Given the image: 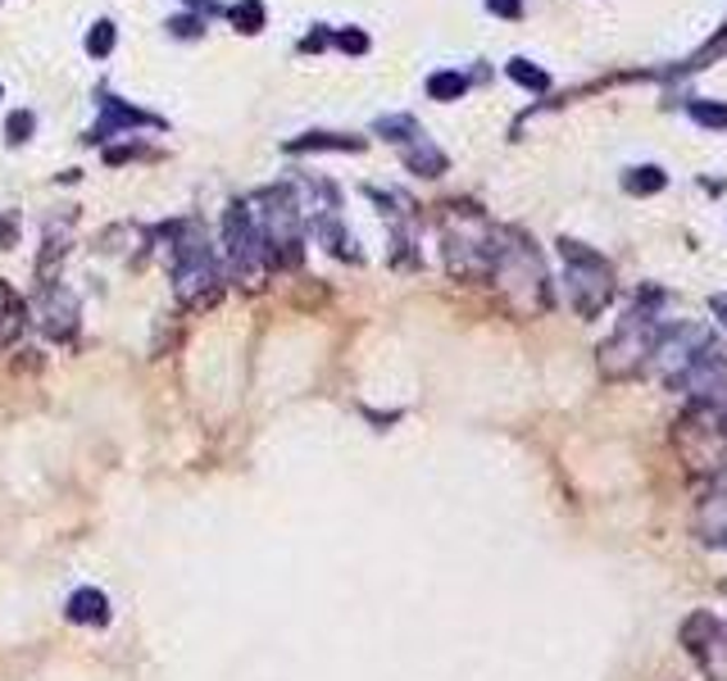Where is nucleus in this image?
Wrapping results in <instances>:
<instances>
[{"mask_svg": "<svg viewBox=\"0 0 727 681\" xmlns=\"http://www.w3.org/2000/svg\"><path fill=\"white\" fill-rule=\"evenodd\" d=\"M492 277L501 282V291L509 296V305H514L518 314H542V309H551V277H546V264H542L537 246H532L527 236L501 232V251H496Z\"/></svg>", "mask_w": 727, "mask_h": 681, "instance_id": "obj_1", "label": "nucleus"}, {"mask_svg": "<svg viewBox=\"0 0 727 681\" xmlns=\"http://www.w3.org/2000/svg\"><path fill=\"white\" fill-rule=\"evenodd\" d=\"M442 241H446V264L455 277L477 282V277H492L496 251H501V232L482 218L477 210H451L442 223Z\"/></svg>", "mask_w": 727, "mask_h": 681, "instance_id": "obj_2", "label": "nucleus"}, {"mask_svg": "<svg viewBox=\"0 0 727 681\" xmlns=\"http://www.w3.org/2000/svg\"><path fill=\"white\" fill-rule=\"evenodd\" d=\"M659 305H664L659 291H642L637 305H633V314L618 323L614 340H609V346H600V373H605L609 382H614V377L642 373V364L650 359L655 340H659V323H655Z\"/></svg>", "mask_w": 727, "mask_h": 681, "instance_id": "obj_3", "label": "nucleus"}, {"mask_svg": "<svg viewBox=\"0 0 727 681\" xmlns=\"http://www.w3.org/2000/svg\"><path fill=\"white\" fill-rule=\"evenodd\" d=\"M260 210H251L255 227H260V241H264V255L269 264L277 268H296L301 255H305V232H301V210L291 201V191H260L255 196Z\"/></svg>", "mask_w": 727, "mask_h": 681, "instance_id": "obj_4", "label": "nucleus"}, {"mask_svg": "<svg viewBox=\"0 0 727 681\" xmlns=\"http://www.w3.org/2000/svg\"><path fill=\"white\" fill-rule=\"evenodd\" d=\"M173 291L186 309H205L219 296V264L210 241L196 227H182L178 232V246H173Z\"/></svg>", "mask_w": 727, "mask_h": 681, "instance_id": "obj_5", "label": "nucleus"}, {"mask_svg": "<svg viewBox=\"0 0 727 681\" xmlns=\"http://www.w3.org/2000/svg\"><path fill=\"white\" fill-rule=\"evenodd\" d=\"M564 264H568V296L573 309L582 318H596L609 301H614V264L605 255H596L592 246H577V241H559Z\"/></svg>", "mask_w": 727, "mask_h": 681, "instance_id": "obj_6", "label": "nucleus"}, {"mask_svg": "<svg viewBox=\"0 0 727 681\" xmlns=\"http://www.w3.org/2000/svg\"><path fill=\"white\" fill-rule=\"evenodd\" d=\"M223 255H228V273L246 286H260L269 273V255H264V241L260 227L251 218V205H232L223 218Z\"/></svg>", "mask_w": 727, "mask_h": 681, "instance_id": "obj_7", "label": "nucleus"}, {"mask_svg": "<svg viewBox=\"0 0 727 681\" xmlns=\"http://www.w3.org/2000/svg\"><path fill=\"white\" fill-rule=\"evenodd\" d=\"M683 646L709 681H727V622H718L714 613H691L683 622Z\"/></svg>", "mask_w": 727, "mask_h": 681, "instance_id": "obj_8", "label": "nucleus"}, {"mask_svg": "<svg viewBox=\"0 0 727 681\" xmlns=\"http://www.w3.org/2000/svg\"><path fill=\"white\" fill-rule=\"evenodd\" d=\"M101 123L91 128V141H105V136H114L119 128H164L155 114H141V110H132V105H123V101H114L110 91H101Z\"/></svg>", "mask_w": 727, "mask_h": 681, "instance_id": "obj_9", "label": "nucleus"}, {"mask_svg": "<svg viewBox=\"0 0 727 681\" xmlns=\"http://www.w3.org/2000/svg\"><path fill=\"white\" fill-rule=\"evenodd\" d=\"M401 155H405V164H410V173H418V177H442L446 173V155L436 151V145L427 141V132L418 128L405 145H401Z\"/></svg>", "mask_w": 727, "mask_h": 681, "instance_id": "obj_10", "label": "nucleus"}, {"mask_svg": "<svg viewBox=\"0 0 727 681\" xmlns=\"http://www.w3.org/2000/svg\"><path fill=\"white\" fill-rule=\"evenodd\" d=\"M78 323V301L69 291H46V309H41V327L51 336H69Z\"/></svg>", "mask_w": 727, "mask_h": 681, "instance_id": "obj_11", "label": "nucleus"}, {"mask_svg": "<svg viewBox=\"0 0 727 681\" xmlns=\"http://www.w3.org/2000/svg\"><path fill=\"white\" fill-rule=\"evenodd\" d=\"M696 527L709 546H723L727 550V496H709L696 514Z\"/></svg>", "mask_w": 727, "mask_h": 681, "instance_id": "obj_12", "label": "nucleus"}, {"mask_svg": "<svg viewBox=\"0 0 727 681\" xmlns=\"http://www.w3.org/2000/svg\"><path fill=\"white\" fill-rule=\"evenodd\" d=\"M110 618V600L101 596V591H73V600H69V622H82V627H101Z\"/></svg>", "mask_w": 727, "mask_h": 681, "instance_id": "obj_13", "label": "nucleus"}, {"mask_svg": "<svg viewBox=\"0 0 727 681\" xmlns=\"http://www.w3.org/2000/svg\"><path fill=\"white\" fill-rule=\"evenodd\" d=\"M364 141H355V136H336V132H305V136H296V141H286V151L296 155V151H360Z\"/></svg>", "mask_w": 727, "mask_h": 681, "instance_id": "obj_14", "label": "nucleus"}, {"mask_svg": "<svg viewBox=\"0 0 727 681\" xmlns=\"http://www.w3.org/2000/svg\"><path fill=\"white\" fill-rule=\"evenodd\" d=\"M623 186L633 191V196H655V191H664L668 186V177H664V169L659 164H642V169H633L623 177Z\"/></svg>", "mask_w": 727, "mask_h": 681, "instance_id": "obj_15", "label": "nucleus"}, {"mask_svg": "<svg viewBox=\"0 0 727 681\" xmlns=\"http://www.w3.org/2000/svg\"><path fill=\"white\" fill-rule=\"evenodd\" d=\"M464 91H468V78L464 73H432L427 78V95H432V101H460Z\"/></svg>", "mask_w": 727, "mask_h": 681, "instance_id": "obj_16", "label": "nucleus"}, {"mask_svg": "<svg viewBox=\"0 0 727 681\" xmlns=\"http://www.w3.org/2000/svg\"><path fill=\"white\" fill-rule=\"evenodd\" d=\"M687 119L700 128L727 132V105H718V101H687Z\"/></svg>", "mask_w": 727, "mask_h": 681, "instance_id": "obj_17", "label": "nucleus"}, {"mask_svg": "<svg viewBox=\"0 0 727 681\" xmlns=\"http://www.w3.org/2000/svg\"><path fill=\"white\" fill-rule=\"evenodd\" d=\"M518 87H527V91H551V78L537 69V64H527V60H509V69H505Z\"/></svg>", "mask_w": 727, "mask_h": 681, "instance_id": "obj_18", "label": "nucleus"}, {"mask_svg": "<svg viewBox=\"0 0 727 681\" xmlns=\"http://www.w3.org/2000/svg\"><path fill=\"white\" fill-rule=\"evenodd\" d=\"M87 51H91V55H110V51H114V23H105V19L95 23V28L87 32Z\"/></svg>", "mask_w": 727, "mask_h": 681, "instance_id": "obj_19", "label": "nucleus"}, {"mask_svg": "<svg viewBox=\"0 0 727 681\" xmlns=\"http://www.w3.org/2000/svg\"><path fill=\"white\" fill-rule=\"evenodd\" d=\"M232 19H236V28L246 23V32H260L264 28V6H260V0H246V6L232 10Z\"/></svg>", "mask_w": 727, "mask_h": 681, "instance_id": "obj_20", "label": "nucleus"}, {"mask_svg": "<svg viewBox=\"0 0 727 681\" xmlns=\"http://www.w3.org/2000/svg\"><path fill=\"white\" fill-rule=\"evenodd\" d=\"M336 45H342V51L364 55V51H368V37H364V32H342V37H336Z\"/></svg>", "mask_w": 727, "mask_h": 681, "instance_id": "obj_21", "label": "nucleus"}, {"mask_svg": "<svg viewBox=\"0 0 727 681\" xmlns=\"http://www.w3.org/2000/svg\"><path fill=\"white\" fill-rule=\"evenodd\" d=\"M32 136V114H10V141H28Z\"/></svg>", "mask_w": 727, "mask_h": 681, "instance_id": "obj_22", "label": "nucleus"}, {"mask_svg": "<svg viewBox=\"0 0 727 681\" xmlns=\"http://www.w3.org/2000/svg\"><path fill=\"white\" fill-rule=\"evenodd\" d=\"M487 10L501 19H518L523 14V0H487Z\"/></svg>", "mask_w": 727, "mask_h": 681, "instance_id": "obj_23", "label": "nucleus"}, {"mask_svg": "<svg viewBox=\"0 0 727 681\" xmlns=\"http://www.w3.org/2000/svg\"><path fill=\"white\" fill-rule=\"evenodd\" d=\"M709 309H714V314H718V323L727 327V296H714V301H709Z\"/></svg>", "mask_w": 727, "mask_h": 681, "instance_id": "obj_24", "label": "nucleus"}]
</instances>
